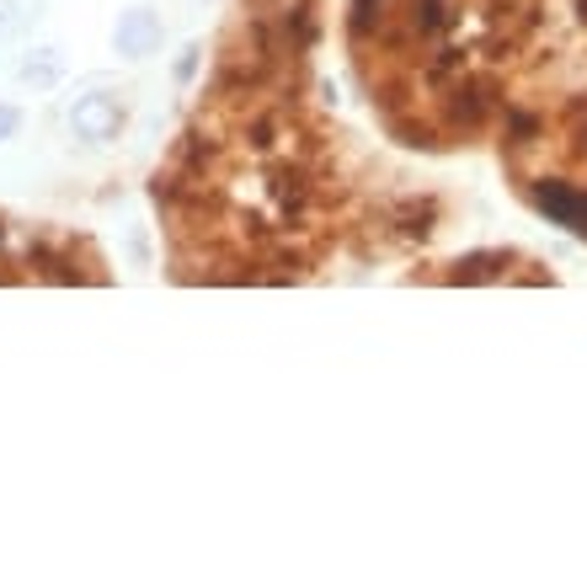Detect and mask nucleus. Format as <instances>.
I'll return each mask as SVG.
<instances>
[{
  "label": "nucleus",
  "instance_id": "f257e3e1",
  "mask_svg": "<svg viewBox=\"0 0 587 587\" xmlns=\"http://www.w3.org/2000/svg\"><path fill=\"white\" fill-rule=\"evenodd\" d=\"M326 0H230L150 203L171 283H433L449 198L342 124Z\"/></svg>",
  "mask_w": 587,
  "mask_h": 587
},
{
  "label": "nucleus",
  "instance_id": "f03ea898",
  "mask_svg": "<svg viewBox=\"0 0 587 587\" xmlns=\"http://www.w3.org/2000/svg\"><path fill=\"white\" fill-rule=\"evenodd\" d=\"M587 43V0H342V54L390 145L492 150L507 113Z\"/></svg>",
  "mask_w": 587,
  "mask_h": 587
},
{
  "label": "nucleus",
  "instance_id": "7ed1b4c3",
  "mask_svg": "<svg viewBox=\"0 0 587 587\" xmlns=\"http://www.w3.org/2000/svg\"><path fill=\"white\" fill-rule=\"evenodd\" d=\"M492 155L528 214L587 247V43L507 113Z\"/></svg>",
  "mask_w": 587,
  "mask_h": 587
},
{
  "label": "nucleus",
  "instance_id": "20e7f679",
  "mask_svg": "<svg viewBox=\"0 0 587 587\" xmlns=\"http://www.w3.org/2000/svg\"><path fill=\"white\" fill-rule=\"evenodd\" d=\"M0 283H113L92 235L0 214Z\"/></svg>",
  "mask_w": 587,
  "mask_h": 587
}]
</instances>
